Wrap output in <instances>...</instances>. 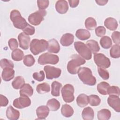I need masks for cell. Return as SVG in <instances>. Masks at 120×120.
<instances>
[{
	"instance_id": "6da1fadb",
	"label": "cell",
	"mask_w": 120,
	"mask_h": 120,
	"mask_svg": "<svg viewBox=\"0 0 120 120\" xmlns=\"http://www.w3.org/2000/svg\"><path fill=\"white\" fill-rule=\"evenodd\" d=\"M77 74L79 79L84 84L90 86L96 84V77L92 75V71L89 68L80 67L78 70Z\"/></svg>"
},
{
	"instance_id": "7a4b0ae2",
	"label": "cell",
	"mask_w": 120,
	"mask_h": 120,
	"mask_svg": "<svg viewBox=\"0 0 120 120\" xmlns=\"http://www.w3.org/2000/svg\"><path fill=\"white\" fill-rule=\"evenodd\" d=\"M85 60L78 54L72 56V59L68 61L67 68L68 71L71 74L75 75L77 73L79 67L85 63Z\"/></svg>"
},
{
	"instance_id": "3957f363",
	"label": "cell",
	"mask_w": 120,
	"mask_h": 120,
	"mask_svg": "<svg viewBox=\"0 0 120 120\" xmlns=\"http://www.w3.org/2000/svg\"><path fill=\"white\" fill-rule=\"evenodd\" d=\"M10 18L14 26L17 29L22 30L28 24L25 19L22 16L20 12L16 9H14L11 11Z\"/></svg>"
},
{
	"instance_id": "277c9868",
	"label": "cell",
	"mask_w": 120,
	"mask_h": 120,
	"mask_svg": "<svg viewBox=\"0 0 120 120\" xmlns=\"http://www.w3.org/2000/svg\"><path fill=\"white\" fill-rule=\"evenodd\" d=\"M30 50L33 54L37 55L47 49L48 41L45 39H33L30 44Z\"/></svg>"
},
{
	"instance_id": "5b68a950",
	"label": "cell",
	"mask_w": 120,
	"mask_h": 120,
	"mask_svg": "<svg viewBox=\"0 0 120 120\" xmlns=\"http://www.w3.org/2000/svg\"><path fill=\"white\" fill-rule=\"evenodd\" d=\"M74 47L80 56L83 59L86 60L91 59V52L84 43L80 41L75 42L74 43Z\"/></svg>"
},
{
	"instance_id": "8992f818",
	"label": "cell",
	"mask_w": 120,
	"mask_h": 120,
	"mask_svg": "<svg viewBox=\"0 0 120 120\" xmlns=\"http://www.w3.org/2000/svg\"><path fill=\"white\" fill-rule=\"evenodd\" d=\"M38 63L41 65L45 64L55 65L58 63L59 58L58 55L49 52H45L41 54L38 59Z\"/></svg>"
},
{
	"instance_id": "52a82bcc",
	"label": "cell",
	"mask_w": 120,
	"mask_h": 120,
	"mask_svg": "<svg viewBox=\"0 0 120 120\" xmlns=\"http://www.w3.org/2000/svg\"><path fill=\"white\" fill-rule=\"evenodd\" d=\"M75 89L70 84H66L61 89V95L63 100L66 103H71L75 99L74 95Z\"/></svg>"
},
{
	"instance_id": "ba28073f",
	"label": "cell",
	"mask_w": 120,
	"mask_h": 120,
	"mask_svg": "<svg viewBox=\"0 0 120 120\" xmlns=\"http://www.w3.org/2000/svg\"><path fill=\"white\" fill-rule=\"evenodd\" d=\"M46 14L47 12L45 10H38L29 15L28 21L32 25H38L44 20V16L46 15Z\"/></svg>"
},
{
	"instance_id": "9c48e42d",
	"label": "cell",
	"mask_w": 120,
	"mask_h": 120,
	"mask_svg": "<svg viewBox=\"0 0 120 120\" xmlns=\"http://www.w3.org/2000/svg\"><path fill=\"white\" fill-rule=\"evenodd\" d=\"M94 60L95 64L99 68L105 69L108 68L111 65L110 59L101 53H94Z\"/></svg>"
},
{
	"instance_id": "30bf717a",
	"label": "cell",
	"mask_w": 120,
	"mask_h": 120,
	"mask_svg": "<svg viewBox=\"0 0 120 120\" xmlns=\"http://www.w3.org/2000/svg\"><path fill=\"white\" fill-rule=\"evenodd\" d=\"M44 70L45 72L46 78L49 80L58 78L61 74V70L60 68L49 65L45 66Z\"/></svg>"
},
{
	"instance_id": "8fae6325",
	"label": "cell",
	"mask_w": 120,
	"mask_h": 120,
	"mask_svg": "<svg viewBox=\"0 0 120 120\" xmlns=\"http://www.w3.org/2000/svg\"><path fill=\"white\" fill-rule=\"evenodd\" d=\"M13 105L18 109H23L31 105V100L27 96L22 95L19 98L15 99L13 103Z\"/></svg>"
},
{
	"instance_id": "7c38bea8",
	"label": "cell",
	"mask_w": 120,
	"mask_h": 120,
	"mask_svg": "<svg viewBox=\"0 0 120 120\" xmlns=\"http://www.w3.org/2000/svg\"><path fill=\"white\" fill-rule=\"evenodd\" d=\"M20 47L23 50H27L30 45V38L23 32L20 33L18 36Z\"/></svg>"
},
{
	"instance_id": "4fadbf2b",
	"label": "cell",
	"mask_w": 120,
	"mask_h": 120,
	"mask_svg": "<svg viewBox=\"0 0 120 120\" xmlns=\"http://www.w3.org/2000/svg\"><path fill=\"white\" fill-rule=\"evenodd\" d=\"M107 103L116 112H120V99L118 96L110 95L107 98Z\"/></svg>"
},
{
	"instance_id": "5bb4252c",
	"label": "cell",
	"mask_w": 120,
	"mask_h": 120,
	"mask_svg": "<svg viewBox=\"0 0 120 120\" xmlns=\"http://www.w3.org/2000/svg\"><path fill=\"white\" fill-rule=\"evenodd\" d=\"M56 11L60 14H64L67 12L68 10V2L65 0H58L55 5Z\"/></svg>"
},
{
	"instance_id": "9a60e30c",
	"label": "cell",
	"mask_w": 120,
	"mask_h": 120,
	"mask_svg": "<svg viewBox=\"0 0 120 120\" xmlns=\"http://www.w3.org/2000/svg\"><path fill=\"white\" fill-rule=\"evenodd\" d=\"M50 109L47 106L41 105L38 107L36 109V114L38 119H45L49 115Z\"/></svg>"
},
{
	"instance_id": "2e32d148",
	"label": "cell",
	"mask_w": 120,
	"mask_h": 120,
	"mask_svg": "<svg viewBox=\"0 0 120 120\" xmlns=\"http://www.w3.org/2000/svg\"><path fill=\"white\" fill-rule=\"evenodd\" d=\"M47 50L51 53H58L60 51V46L58 42L54 38L49 40L48 41Z\"/></svg>"
},
{
	"instance_id": "e0dca14e",
	"label": "cell",
	"mask_w": 120,
	"mask_h": 120,
	"mask_svg": "<svg viewBox=\"0 0 120 120\" xmlns=\"http://www.w3.org/2000/svg\"><path fill=\"white\" fill-rule=\"evenodd\" d=\"M6 114L7 118L10 120H17L20 117V112L11 105L7 108Z\"/></svg>"
},
{
	"instance_id": "ac0fdd59",
	"label": "cell",
	"mask_w": 120,
	"mask_h": 120,
	"mask_svg": "<svg viewBox=\"0 0 120 120\" xmlns=\"http://www.w3.org/2000/svg\"><path fill=\"white\" fill-rule=\"evenodd\" d=\"M15 71L12 68H5L3 69L1 74L2 79L6 82H8L14 78Z\"/></svg>"
},
{
	"instance_id": "d6986e66",
	"label": "cell",
	"mask_w": 120,
	"mask_h": 120,
	"mask_svg": "<svg viewBox=\"0 0 120 120\" xmlns=\"http://www.w3.org/2000/svg\"><path fill=\"white\" fill-rule=\"evenodd\" d=\"M74 40V36L71 33H65L62 35L60 43L63 46H68L72 45Z\"/></svg>"
},
{
	"instance_id": "ffe728a7",
	"label": "cell",
	"mask_w": 120,
	"mask_h": 120,
	"mask_svg": "<svg viewBox=\"0 0 120 120\" xmlns=\"http://www.w3.org/2000/svg\"><path fill=\"white\" fill-rule=\"evenodd\" d=\"M104 25L110 30H114L118 27L117 21L112 17H108L104 21Z\"/></svg>"
},
{
	"instance_id": "44dd1931",
	"label": "cell",
	"mask_w": 120,
	"mask_h": 120,
	"mask_svg": "<svg viewBox=\"0 0 120 120\" xmlns=\"http://www.w3.org/2000/svg\"><path fill=\"white\" fill-rule=\"evenodd\" d=\"M82 116L84 120H92L94 118V112L90 107H85L82 111Z\"/></svg>"
},
{
	"instance_id": "7402d4cb",
	"label": "cell",
	"mask_w": 120,
	"mask_h": 120,
	"mask_svg": "<svg viewBox=\"0 0 120 120\" xmlns=\"http://www.w3.org/2000/svg\"><path fill=\"white\" fill-rule=\"evenodd\" d=\"M75 36L80 40H85L89 39L90 37V32L86 29H80L76 30Z\"/></svg>"
},
{
	"instance_id": "603a6c76",
	"label": "cell",
	"mask_w": 120,
	"mask_h": 120,
	"mask_svg": "<svg viewBox=\"0 0 120 120\" xmlns=\"http://www.w3.org/2000/svg\"><path fill=\"white\" fill-rule=\"evenodd\" d=\"M20 95L31 96L33 94V89L31 86L28 83H25L21 88L19 91Z\"/></svg>"
},
{
	"instance_id": "cb8c5ba5",
	"label": "cell",
	"mask_w": 120,
	"mask_h": 120,
	"mask_svg": "<svg viewBox=\"0 0 120 120\" xmlns=\"http://www.w3.org/2000/svg\"><path fill=\"white\" fill-rule=\"evenodd\" d=\"M61 112L65 117L69 118L73 115L74 110L70 105L66 104L62 105L61 108Z\"/></svg>"
},
{
	"instance_id": "d4e9b609",
	"label": "cell",
	"mask_w": 120,
	"mask_h": 120,
	"mask_svg": "<svg viewBox=\"0 0 120 120\" xmlns=\"http://www.w3.org/2000/svg\"><path fill=\"white\" fill-rule=\"evenodd\" d=\"M77 105L80 107H83L89 104L88 96L85 94H81L76 98Z\"/></svg>"
},
{
	"instance_id": "484cf974",
	"label": "cell",
	"mask_w": 120,
	"mask_h": 120,
	"mask_svg": "<svg viewBox=\"0 0 120 120\" xmlns=\"http://www.w3.org/2000/svg\"><path fill=\"white\" fill-rule=\"evenodd\" d=\"M111 112L107 109H103L98 112L97 118L98 120H108L110 119Z\"/></svg>"
},
{
	"instance_id": "4316f807",
	"label": "cell",
	"mask_w": 120,
	"mask_h": 120,
	"mask_svg": "<svg viewBox=\"0 0 120 120\" xmlns=\"http://www.w3.org/2000/svg\"><path fill=\"white\" fill-rule=\"evenodd\" d=\"M62 84L57 81H54L51 84V94L54 97H58L60 95V90Z\"/></svg>"
},
{
	"instance_id": "83f0119b",
	"label": "cell",
	"mask_w": 120,
	"mask_h": 120,
	"mask_svg": "<svg viewBox=\"0 0 120 120\" xmlns=\"http://www.w3.org/2000/svg\"><path fill=\"white\" fill-rule=\"evenodd\" d=\"M46 105L51 111H56L60 107V103L55 98H52L48 100Z\"/></svg>"
},
{
	"instance_id": "f1b7e54d",
	"label": "cell",
	"mask_w": 120,
	"mask_h": 120,
	"mask_svg": "<svg viewBox=\"0 0 120 120\" xmlns=\"http://www.w3.org/2000/svg\"><path fill=\"white\" fill-rule=\"evenodd\" d=\"M25 84V81L22 76H17L15 77L12 82V86L14 89L18 90L21 89Z\"/></svg>"
},
{
	"instance_id": "f546056e",
	"label": "cell",
	"mask_w": 120,
	"mask_h": 120,
	"mask_svg": "<svg viewBox=\"0 0 120 120\" xmlns=\"http://www.w3.org/2000/svg\"><path fill=\"white\" fill-rule=\"evenodd\" d=\"M86 45L93 53H96L100 50V47L98 42L96 40L91 39L88 41L86 43Z\"/></svg>"
},
{
	"instance_id": "4dcf8cb0",
	"label": "cell",
	"mask_w": 120,
	"mask_h": 120,
	"mask_svg": "<svg viewBox=\"0 0 120 120\" xmlns=\"http://www.w3.org/2000/svg\"><path fill=\"white\" fill-rule=\"evenodd\" d=\"M50 90V86L46 82L40 83L37 86L36 91L40 94H43L49 92Z\"/></svg>"
},
{
	"instance_id": "1f68e13d",
	"label": "cell",
	"mask_w": 120,
	"mask_h": 120,
	"mask_svg": "<svg viewBox=\"0 0 120 120\" xmlns=\"http://www.w3.org/2000/svg\"><path fill=\"white\" fill-rule=\"evenodd\" d=\"M110 85L105 82H102L98 83L97 87V89L98 92L103 95H106L107 94V91Z\"/></svg>"
},
{
	"instance_id": "d6a6232c",
	"label": "cell",
	"mask_w": 120,
	"mask_h": 120,
	"mask_svg": "<svg viewBox=\"0 0 120 120\" xmlns=\"http://www.w3.org/2000/svg\"><path fill=\"white\" fill-rule=\"evenodd\" d=\"M100 44L102 48L105 49H109L112 45V41L109 37L104 36L100 39Z\"/></svg>"
},
{
	"instance_id": "836d02e7",
	"label": "cell",
	"mask_w": 120,
	"mask_h": 120,
	"mask_svg": "<svg viewBox=\"0 0 120 120\" xmlns=\"http://www.w3.org/2000/svg\"><path fill=\"white\" fill-rule=\"evenodd\" d=\"M24 57L23 52L20 49H16L14 50L11 53L12 59L15 61H21L22 60Z\"/></svg>"
},
{
	"instance_id": "e575fe53",
	"label": "cell",
	"mask_w": 120,
	"mask_h": 120,
	"mask_svg": "<svg viewBox=\"0 0 120 120\" xmlns=\"http://www.w3.org/2000/svg\"><path fill=\"white\" fill-rule=\"evenodd\" d=\"M97 26V22L95 19L91 17L87 18L85 21V27L88 30H92Z\"/></svg>"
},
{
	"instance_id": "d590c367",
	"label": "cell",
	"mask_w": 120,
	"mask_h": 120,
	"mask_svg": "<svg viewBox=\"0 0 120 120\" xmlns=\"http://www.w3.org/2000/svg\"><path fill=\"white\" fill-rule=\"evenodd\" d=\"M110 56L114 59H117L120 57V46L119 45H114L110 50Z\"/></svg>"
},
{
	"instance_id": "8d00e7d4",
	"label": "cell",
	"mask_w": 120,
	"mask_h": 120,
	"mask_svg": "<svg viewBox=\"0 0 120 120\" xmlns=\"http://www.w3.org/2000/svg\"><path fill=\"white\" fill-rule=\"evenodd\" d=\"M89 103L90 105L96 106L99 105L101 102L100 98L96 95H90L88 96Z\"/></svg>"
},
{
	"instance_id": "74e56055",
	"label": "cell",
	"mask_w": 120,
	"mask_h": 120,
	"mask_svg": "<svg viewBox=\"0 0 120 120\" xmlns=\"http://www.w3.org/2000/svg\"><path fill=\"white\" fill-rule=\"evenodd\" d=\"M23 62L25 66L31 67L35 64V60L32 55L28 54L24 56Z\"/></svg>"
},
{
	"instance_id": "f35d334b",
	"label": "cell",
	"mask_w": 120,
	"mask_h": 120,
	"mask_svg": "<svg viewBox=\"0 0 120 120\" xmlns=\"http://www.w3.org/2000/svg\"><path fill=\"white\" fill-rule=\"evenodd\" d=\"M0 67L4 69L5 68H13L14 67V63L10 60H8L7 59H2L0 61Z\"/></svg>"
},
{
	"instance_id": "ab89813d",
	"label": "cell",
	"mask_w": 120,
	"mask_h": 120,
	"mask_svg": "<svg viewBox=\"0 0 120 120\" xmlns=\"http://www.w3.org/2000/svg\"><path fill=\"white\" fill-rule=\"evenodd\" d=\"M107 93L109 95H116L119 96L120 94V88L116 86H110L107 90Z\"/></svg>"
},
{
	"instance_id": "60d3db41",
	"label": "cell",
	"mask_w": 120,
	"mask_h": 120,
	"mask_svg": "<svg viewBox=\"0 0 120 120\" xmlns=\"http://www.w3.org/2000/svg\"><path fill=\"white\" fill-rule=\"evenodd\" d=\"M98 73L100 76L104 80H106L109 78V74L107 70L105 68L98 67Z\"/></svg>"
},
{
	"instance_id": "b9f144b4",
	"label": "cell",
	"mask_w": 120,
	"mask_h": 120,
	"mask_svg": "<svg viewBox=\"0 0 120 120\" xmlns=\"http://www.w3.org/2000/svg\"><path fill=\"white\" fill-rule=\"evenodd\" d=\"M49 1L48 0H37V5L39 10H44L49 6Z\"/></svg>"
},
{
	"instance_id": "7bdbcfd3",
	"label": "cell",
	"mask_w": 120,
	"mask_h": 120,
	"mask_svg": "<svg viewBox=\"0 0 120 120\" xmlns=\"http://www.w3.org/2000/svg\"><path fill=\"white\" fill-rule=\"evenodd\" d=\"M33 78L38 82L43 81L45 79L44 72L42 70H40L39 72H35L32 75Z\"/></svg>"
},
{
	"instance_id": "ee69618b",
	"label": "cell",
	"mask_w": 120,
	"mask_h": 120,
	"mask_svg": "<svg viewBox=\"0 0 120 120\" xmlns=\"http://www.w3.org/2000/svg\"><path fill=\"white\" fill-rule=\"evenodd\" d=\"M23 33H24L27 35H32L35 32V28L30 25L29 23L27 26L22 30Z\"/></svg>"
},
{
	"instance_id": "f6af8a7d",
	"label": "cell",
	"mask_w": 120,
	"mask_h": 120,
	"mask_svg": "<svg viewBox=\"0 0 120 120\" xmlns=\"http://www.w3.org/2000/svg\"><path fill=\"white\" fill-rule=\"evenodd\" d=\"M106 33L105 28L102 26H99L95 29V33L96 36L98 37H102L105 35Z\"/></svg>"
},
{
	"instance_id": "bcb514c9",
	"label": "cell",
	"mask_w": 120,
	"mask_h": 120,
	"mask_svg": "<svg viewBox=\"0 0 120 120\" xmlns=\"http://www.w3.org/2000/svg\"><path fill=\"white\" fill-rule=\"evenodd\" d=\"M111 38L114 43H115L116 45H120V33L119 31H114L111 35Z\"/></svg>"
},
{
	"instance_id": "7dc6e473",
	"label": "cell",
	"mask_w": 120,
	"mask_h": 120,
	"mask_svg": "<svg viewBox=\"0 0 120 120\" xmlns=\"http://www.w3.org/2000/svg\"><path fill=\"white\" fill-rule=\"evenodd\" d=\"M8 45L12 50H15L17 49L18 46V43L15 38H10L8 41Z\"/></svg>"
},
{
	"instance_id": "c3c4849f",
	"label": "cell",
	"mask_w": 120,
	"mask_h": 120,
	"mask_svg": "<svg viewBox=\"0 0 120 120\" xmlns=\"http://www.w3.org/2000/svg\"><path fill=\"white\" fill-rule=\"evenodd\" d=\"M8 104V99L4 95H0V105L1 107L6 106Z\"/></svg>"
},
{
	"instance_id": "681fc988",
	"label": "cell",
	"mask_w": 120,
	"mask_h": 120,
	"mask_svg": "<svg viewBox=\"0 0 120 120\" xmlns=\"http://www.w3.org/2000/svg\"><path fill=\"white\" fill-rule=\"evenodd\" d=\"M68 1L70 6L72 8L76 7L79 3V0H69Z\"/></svg>"
},
{
	"instance_id": "f907efd6",
	"label": "cell",
	"mask_w": 120,
	"mask_h": 120,
	"mask_svg": "<svg viewBox=\"0 0 120 120\" xmlns=\"http://www.w3.org/2000/svg\"><path fill=\"white\" fill-rule=\"evenodd\" d=\"M95 2L98 5L104 6V5H105L108 2V0H95Z\"/></svg>"
}]
</instances>
